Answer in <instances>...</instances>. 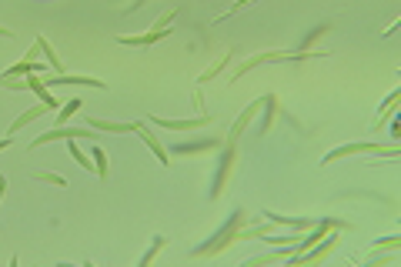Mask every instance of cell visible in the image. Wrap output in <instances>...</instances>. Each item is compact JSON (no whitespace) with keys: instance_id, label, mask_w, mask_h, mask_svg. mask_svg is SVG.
Here are the masks:
<instances>
[{"instance_id":"9","label":"cell","mask_w":401,"mask_h":267,"mask_svg":"<svg viewBox=\"0 0 401 267\" xmlns=\"http://www.w3.org/2000/svg\"><path fill=\"white\" fill-rule=\"evenodd\" d=\"M134 134H138V137H140V140H144V144H147V147L154 150V157H157V161H161V167H170V150L164 147L161 140H157V134L151 131V127H147L144 120H138V124H134Z\"/></svg>"},{"instance_id":"14","label":"cell","mask_w":401,"mask_h":267,"mask_svg":"<svg viewBox=\"0 0 401 267\" xmlns=\"http://www.w3.org/2000/svg\"><path fill=\"white\" fill-rule=\"evenodd\" d=\"M91 131H104V134H134V124H121V120H101V117H87Z\"/></svg>"},{"instance_id":"22","label":"cell","mask_w":401,"mask_h":267,"mask_svg":"<svg viewBox=\"0 0 401 267\" xmlns=\"http://www.w3.org/2000/svg\"><path fill=\"white\" fill-rule=\"evenodd\" d=\"M80 107H84V101H80V97H71V101H67V104L61 107V114H57V127H61V124H67V120L74 117Z\"/></svg>"},{"instance_id":"8","label":"cell","mask_w":401,"mask_h":267,"mask_svg":"<svg viewBox=\"0 0 401 267\" xmlns=\"http://www.w3.org/2000/svg\"><path fill=\"white\" fill-rule=\"evenodd\" d=\"M44 84L50 90L54 87H74V84H80V87H94V90H104L108 84L104 80H97V77H87V74H50L44 77Z\"/></svg>"},{"instance_id":"5","label":"cell","mask_w":401,"mask_h":267,"mask_svg":"<svg viewBox=\"0 0 401 267\" xmlns=\"http://www.w3.org/2000/svg\"><path fill=\"white\" fill-rule=\"evenodd\" d=\"M234 161H238V140H224V150L217 157V174H214V187H211V201H217L224 187H228V178L234 174Z\"/></svg>"},{"instance_id":"2","label":"cell","mask_w":401,"mask_h":267,"mask_svg":"<svg viewBox=\"0 0 401 267\" xmlns=\"http://www.w3.org/2000/svg\"><path fill=\"white\" fill-rule=\"evenodd\" d=\"M314 57H328V50H308V54H294V50H264V54L247 57L231 74V80H241V77H247L251 71H258L264 64H298V60H314Z\"/></svg>"},{"instance_id":"30","label":"cell","mask_w":401,"mask_h":267,"mask_svg":"<svg viewBox=\"0 0 401 267\" xmlns=\"http://www.w3.org/2000/svg\"><path fill=\"white\" fill-rule=\"evenodd\" d=\"M194 107H198V110H204V97H200V90H194Z\"/></svg>"},{"instance_id":"28","label":"cell","mask_w":401,"mask_h":267,"mask_svg":"<svg viewBox=\"0 0 401 267\" xmlns=\"http://www.w3.org/2000/svg\"><path fill=\"white\" fill-rule=\"evenodd\" d=\"M401 238L398 234H391V238H381V240H374V247H398Z\"/></svg>"},{"instance_id":"10","label":"cell","mask_w":401,"mask_h":267,"mask_svg":"<svg viewBox=\"0 0 401 267\" xmlns=\"http://www.w3.org/2000/svg\"><path fill=\"white\" fill-rule=\"evenodd\" d=\"M151 124L164 127V131H200V127H211V117L200 114V117H191V120H164V117H151Z\"/></svg>"},{"instance_id":"6","label":"cell","mask_w":401,"mask_h":267,"mask_svg":"<svg viewBox=\"0 0 401 267\" xmlns=\"http://www.w3.org/2000/svg\"><path fill=\"white\" fill-rule=\"evenodd\" d=\"M87 140V137H94L91 127H67V124H61V127H54V131H44V134H37L31 140V150L37 147H47V144H57V140Z\"/></svg>"},{"instance_id":"21","label":"cell","mask_w":401,"mask_h":267,"mask_svg":"<svg viewBox=\"0 0 401 267\" xmlns=\"http://www.w3.org/2000/svg\"><path fill=\"white\" fill-rule=\"evenodd\" d=\"M91 157H94V174L104 180V178H108V161H110L108 150H104V147H94V150H91Z\"/></svg>"},{"instance_id":"12","label":"cell","mask_w":401,"mask_h":267,"mask_svg":"<svg viewBox=\"0 0 401 267\" xmlns=\"http://www.w3.org/2000/svg\"><path fill=\"white\" fill-rule=\"evenodd\" d=\"M278 94H264L261 97V134H271V127H275V117H278Z\"/></svg>"},{"instance_id":"4","label":"cell","mask_w":401,"mask_h":267,"mask_svg":"<svg viewBox=\"0 0 401 267\" xmlns=\"http://www.w3.org/2000/svg\"><path fill=\"white\" fill-rule=\"evenodd\" d=\"M358 154H381V157H398L401 147H398V144H391V147H381L378 140H374V144H371V140H358V144H344V147L328 150V154L321 157V167H324V164L341 161V157H358Z\"/></svg>"},{"instance_id":"3","label":"cell","mask_w":401,"mask_h":267,"mask_svg":"<svg viewBox=\"0 0 401 267\" xmlns=\"http://www.w3.org/2000/svg\"><path fill=\"white\" fill-rule=\"evenodd\" d=\"M177 20V10H168L164 17H157L154 24H151V30H144V34H124V37H117V44L121 47H154L157 41H164L170 34V24Z\"/></svg>"},{"instance_id":"17","label":"cell","mask_w":401,"mask_h":267,"mask_svg":"<svg viewBox=\"0 0 401 267\" xmlns=\"http://www.w3.org/2000/svg\"><path fill=\"white\" fill-rule=\"evenodd\" d=\"M37 47H41V54L47 57V67H50L54 74H67V71H64V64H61V57H57V50H54V47L47 44L44 37H37Z\"/></svg>"},{"instance_id":"25","label":"cell","mask_w":401,"mask_h":267,"mask_svg":"<svg viewBox=\"0 0 401 267\" xmlns=\"http://www.w3.org/2000/svg\"><path fill=\"white\" fill-rule=\"evenodd\" d=\"M264 244H271V247H284V244H294V238H291V234H278V238H271V234H268Z\"/></svg>"},{"instance_id":"33","label":"cell","mask_w":401,"mask_h":267,"mask_svg":"<svg viewBox=\"0 0 401 267\" xmlns=\"http://www.w3.org/2000/svg\"><path fill=\"white\" fill-rule=\"evenodd\" d=\"M0 180H7V178H3V174H0Z\"/></svg>"},{"instance_id":"27","label":"cell","mask_w":401,"mask_h":267,"mask_svg":"<svg viewBox=\"0 0 401 267\" xmlns=\"http://www.w3.org/2000/svg\"><path fill=\"white\" fill-rule=\"evenodd\" d=\"M328 30H331V27H328V24H321V27H314V30H311V34H308V41H305V47H311V44H314V41H321L324 34H328Z\"/></svg>"},{"instance_id":"19","label":"cell","mask_w":401,"mask_h":267,"mask_svg":"<svg viewBox=\"0 0 401 267\" xmlns=\"http://www.w3.org/2000/svg\"><path fill=\"white\" fill-rule=\"evenodd\" d=\"M164 247H168V238H164V234H157V238H151V247H147V251L140 254V261H138V264H140V267H147V264H151V261L157 257V254L164 251Z\"/></svg>"},{"instance_id":"20","label":"cell","mask_w":401,"mask_h":267,"mask_svg":"<svg viewBox=\"0 0 401 267\" xmlns=\"http://www.w3.org/2000/svg\"><path fill=\"white\" fill-rule=\"evenodd\" d=\"M268 234H271V221L268 224H251V227H241V231H238V240H258V238H268Z\"/></svg>"},{"instance_id":"13","label":"cell","mask_w":401,"mask_h":267,"mask_svg":"<svg viewBox=\"0 0 401 267\" xmlns=\"http://www.w3.org/2000/svg\"><path fill=\"white\" fill-rule=\"evenodd\" d=\"M47 110H50V107L37 101V104L31 107V110H24V114H20V117H17V120H10V127H7V134H10V137H14V134H20V131H24V127H27V124H34V120H37V117H44Z\"/></svg>"},{"instance_id":"31","label":"cell","mask_w":401,"mask_h":267,"mask_svg":"<svg viewBox=\"0 0 401 267\" xmlns=\"http://www.w3.org/2000/svg\"><path fill=\"white\" fill-rule=\"evenodd\" d=\"M7 197V180H0V201Z\"/></svg>"},{"instance_id":"23","label":"cell","mask_w":401,"mask_h":267,"mask_svg":"<svg viewBox=\"0 0 401 267\" xmlns=\"http://www.w3.org/2000/svg\"><path fill=\"white\" fill-rule=\"evenodd\" d=\"M398 101H401V90H391V94L385 97V104L378 107V110H381V120H388L391 114H395V104H398Z\"/></svg>"},{"instance_id":"7","label":"cell","mask_w":401,"mask_h":267,"mask_svg":"<svg viewBox=\"0 0 401 267\" xmlns=\"http://www.w3.org/2000/svg\"><path fill=\"white\" fill-rule=\"evenodd\" d=\"M335 247H338V234H331V231H328V238H324V244L318 240L314 247H308V251H301V254H294V257H291V264H318V261H324V257H328V254L335 251Z\"/></svg>"},{"instance_id":"16","label":"cell","mask_w":401,"mask_h":267,"mask_svg":"<svg viewBox=\"0 0 401 267\" xmlns=\"http://www.w3.org/2000/svg\"><path fill=\"white\" fill-rule=\"evenodd\" d=\"M264 217L275 224H284V227H291V231H308V227H314V221H308V217H288V214H278V210H264Z\"/></svg>"},{"instance_id":"24","label":"cell","mask_w":401,"mask_h":267,"mask_svg":"<svg viewBox=\"0 0 401 267\" xmlns=\"http://www.w3.org/2000/svg\"><path fill=\"white\" fill-rule=\"evenodd\" d=\"M34 178H37V180H44V184H54V187H67V180H64L61 174H54V171H37Z\"/></svg>"},{"instance_id":"1","label":"cell","mask_w":401,"mask_h":267,"mask_svg":"<svg viewBox=\"0 0 401 267\" xmlns=\"http://www.w3.org/2000/svg\"><path fill=\"white\" fill-rule=\"evenodd\" d=\"M247 221H251V217H247L245 210L238 208V210L231 214V217H228V221L221 224V231H217V234H211V238L204 240V244H198V247L191 251V257H194V261H204V257H214V254L228 251L234 240H238V231H241V227H245Z\"/></svg>"},{"instance_id":"18","label":"cell","mask_w":401,"mask_h":267,"mask_svg":"<svg viewBox=\"0 0 401 267\" xmlns=\"http://www.w3.org/2000/svg\"><path fill=\"white\" fill-rule=\"evenodd\" d=\"M231 57H234V50H228V54H221V60H217V64H211V67H207V71H204V74L198 77V84H207V80H214L217 74H224V67L231 64Z\"/></svg>"},{"instance_id":"32","label":"cell","mask_w":401,"mask_h":267,"mask_svg":"<svg viewBox=\"0 0 401 267\" xmlns=\"http://www.w3.org/2000/svg\"><path fill=\"white\" fill-rule=\"evenodd\" d=\"M0 37H14V30H10V27H0Z\"/></svg>"},{"instance_id":"26","label":"cell","mask_w":401,"mask_h":267,"mask_svg":"<svg viewBox=\"0 0 401 267\" xmlns=\"http://www.w3.org/2000/svg\"><path fill=\"white\" fill-rule=\"evenodd\" d=\"M251 3H254V0H234L231 7H228V10H224V14L217 17V20H224V17H231V14H238V10H241V7H251Z\"/></svg>"},{"instance_id":"11","label":"cell","mask_w":401,"mask_h":267,"mask_svg":"<svg viewBox=\"0 0 401 267\" xmlns=\"http://www.w3.org/2000/svg\"><path fill=\"white\" fill-rule=\"evenodd\" d=\"M258 110H261V97H254V101L245 107V114H241V117L231 124V134H228V140H241V134L247 131V124H251V120L258 117Z\"/></svg>"},{"instance_id":"15","label":"cell","mask_w":401,"mask_h":267,"mask_svg":"<svg viewBox=\"0 0 401 267\" xmlns=\"http://www.w3.org/2000/svg\"><path fill=\"white\" fill-rule=\"evenodd\" d=\"M217 147H224V140L221 137H207V140H198V144H177L174 154L187 157V154H204V150H217Z\"/></svg>"},{"instance_id":"29","label":"cell","mask_w":401,"mask_h":267,"mask_svg":"<svg viewBox=\"0 0 401 267\" xmlns=\"http://www.w3.org/2000/svg\"><path fill=\"white\" fill-rule=\"evenodd\" d=\"M10 144H14V137H10V134H7V137H0V150H7Z\"/></svg>"}]
</instances>
